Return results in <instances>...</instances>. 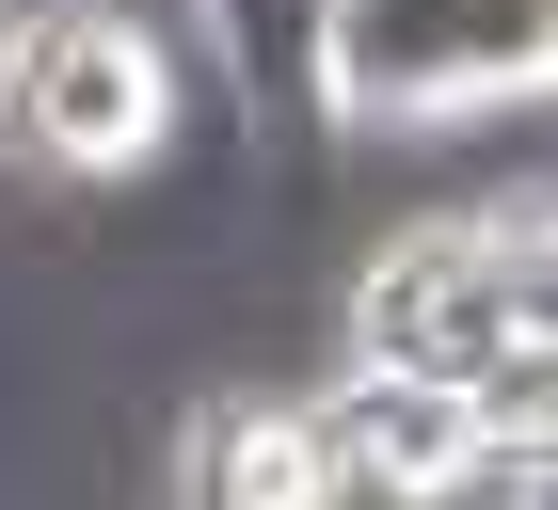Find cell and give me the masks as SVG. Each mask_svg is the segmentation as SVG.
I'll return each mask as SVG.
<instances>
[{
    "label": "cell",
    "mask_w": 558,
    "mask_h": 510,
    "mask_svg": "<svg viewBox=\"0 0 558 510\" xmlns=\"http://www.w3.org/2000/svg\"><path fill=\"white\" fill-rule=\"evenodd\" d=\"M175 16H192L223 112L256 127V144H319V16L336 0H175Z\"/></svg>",
    "instance_id": "cell-6"
},
{
    "label": "cell",
    "mask_w": 558,
    "mask_h": 510,
    "mask_svg": "<svg viewBox=\"0 0 558 510\" xmlns=\"http://www.w3.org/2000/svg\"><path fill=\"white\" fill-rule=\"evenodd\" d=\"M160 510H351L336 463H319L303 382H208L160 447Z\"/></svg>",
    "instance_id": "cell-5"
},
{
    "label": "cell",
    "mask_w": 558,
    "mask_h": 510,
    "mask_svg": "<svg viewBox=\"0 0 558 510\" xmlns=\"http://www.w3.org/2000/svg\"><path fill=\"white\" fill-rule=\"evenodd\" d=\"M319 415V463H336L351 510H463L478 478H495V447H478V399L463 382H415V367H351L303 399Z\"/></svg>",
    "instance_id": "cell-4"
},
{
    "label": "cell",
    "mask_w": 558,
    "mask_h": 510,
    "mask_svg": "<svg viewBox=\"0 0 558 510\" xmlns=\"http://www.w3.org/2000/svg\"><path fill=\"white\" fill-rule=\"evenodd\" d=\"M192 112V48L144 0H0V175L144 192Z\"/></svg>",
    "instance_id": "cell-1"
},
{
    "label": "cell",
    "mask_w": 558,
    "mask_h": 510,
    "mask_svg": "<svg viewBox=\"0 0 558 510\" xmlns=\"http://www.w3.org/2000/svg\"><path fill=\"white\" fill-rule=\"evenodd\" d=\"M543 64H558V0H336L319 16V127L526 112Z\"/></svg>",
    "instance_id": "cell-3"
},
{
    "label": "cell",
    "mask_w": 558,
    "mask_h": 510,
    "mask_svg": "<svg viewBox=\"0 0 558 510\" xmlns=\"http://www.w3.org/2000/svg\"><path fill=\"white\" fill-rule=\"evenodd\" d=\"M543 192L495 208H415L351 255L336 288V351L351 367H415V382H478L495 351H543Z\"/></svg>",
    "instance_id": "cell-2"
}]
</instances>
